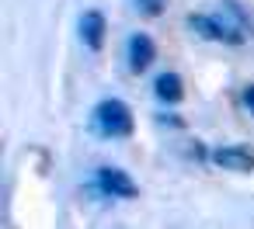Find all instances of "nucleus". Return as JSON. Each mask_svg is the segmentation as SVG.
<instances>
[{"mask_svg": "<svg viewBox=\"0 0 254 229\" xmlns=\"http://www.w3.org/2000/svg\"><path fill=\"white\" fill-rule=\"evenodd\" d=\"M188 25L202 35V39H212V42H226V46H237V42H244L247 35L226 18V14H191L188 18Z\"/></svg>", "mask_w": 254, "mask_h": 229, "instance_id": "obj_2", "label": "nucleus"}, {"mask_svg": "<svg viewBox=\"0 0 254 229\" xmlns=\"http://www.w3.org/2000/svg\"><path fill=\"white\" fill-rule=\"evenodd\" d=\"M219 4H223V7H219V14H226V18H230V21L247 35V32H251V18L244 14V7L237 4V0H219Z\"/></svg>", "mask_w": 254, "mask_h": 229, "instance_id": "obj_8", "label": "nucleus"}, {"mask_svg": "<svg viewBox=\"0 0 254 229\" xmlns=\"http://www.w3.org/2000/svg\"><path fill=\"white\" fill-rule=\"evenodd\" d=\"M94 125H98L101 136H108V139H122V136L132 132V111H129L126 101H119V97H105V101L94 108Z\"/></svg>", "mask_w": 254, "mask_h": 229, "instance_id": "obj_1", "label": "nucleus"}, {"mask_svg": "<svg viewBox=\"0 0 254 229\" xmlns=\"http://www.w3.org/2000/svg\"><path fill=\"white\" fill-rule=\"evenodd\" d=\"M80 42L91 52L101 49V42H105V14L101 11H84L80 14Z\"/></svg>", "mask_w": 254, "mask_h": 229, "instance_id": "obj_6", "label": "nucleus"}, {"mask_svg": "<svg viewBox=\"0 0 254 229\" xmlns=\"http://www.w3.org/2000/svg\"><path fill=\"white\" fill-rule=\"evenodd\" d=\"M244 101H247V108H251V115H254V84L244 91Z\"/></svg>", "mask_w": 254, "mask_h": 229, "instance_id": "obj_10", "label": "nucleus"}, {"mask_svg": "<svg viewBox=\"0 0 254 229\" xmlns=\"http://www.w3.org/2000/svg\"><path fill=\"white\" fill-rule=\"evenodd\" d=\"M212 163L223 167V170H233V174H247V170H254V149L240 146V142H230V146L212 149Z\"/></svg>", "mask_w": 254, "mask_h": 229, "instance_id": "obj_4", "label": "nucleus"}, {"mask_svg": "<svg viewBox=\"0 0 254 229\" xmlns=\"http://www.w3.org/2000/svg\"><path fill=\"white\" fill-rule=\"evenodd\" d=\"M94 184H98V191L101 194H108V198H136L139 194V187H136V181L126 174V170H119V167H98V174H94Z\"/></svg>", "mask_w": 254, "mask_h": 229, "instance_id": "obj_3", "label": "nucleus"}, {"mask_svg": "<svg viewBox=\"0 0 254 229\" xmlns=\"http://www.w3.org/2000/svg\"><path fill=\"white\" fill-rule=\"evenodd\" d=\"M136 11L139 14H160L164 11V0H136Z\"/></svg>", "mask_w": 254, "mask_h": 229, "instance_id": "obj_9", "label": "nucleus"}, {"mask_svg": "<svg viewBox=\"0 0 254 229\" xmlns=\"http://www.w3.org/2000/svg\"><path fill=\"white\" fill-rule=\"evenodd\" d=\"M126 52H129V70H132V73H143V70L157 59V46H153V39H150V35H143V32L129 35Z\"/></svg>", "mask_w": 254, "mask_h": 229, "instance_id": "obj_5", "label": "nucleus"}, {"mask_svg": "<svg viewBox=\"0 0 254 229\" xmlns=\"http://www.w3.org/2000/svg\"><path fill=\"white\" fill-rule=\"evenodd\" d=\"M153 91H157V97L160 101H167V104H178L181 101V77L178 73H160L157 77V84H153Z\"/></svg>", "mask_w": 254, "mask_h": 229, "instance_id": "obj_7", "label": "nucleus"}]
</instances>
